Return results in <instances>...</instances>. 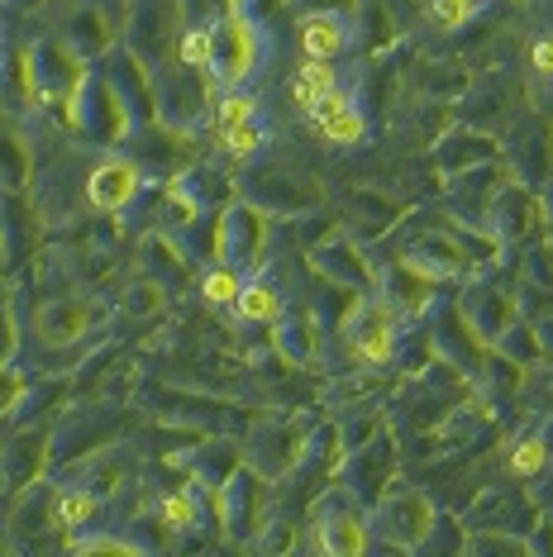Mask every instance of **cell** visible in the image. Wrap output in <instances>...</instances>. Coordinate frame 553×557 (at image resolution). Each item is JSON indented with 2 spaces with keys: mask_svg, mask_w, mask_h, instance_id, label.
Masks as SVG:
<instances>
[{
  "mask_svg": "<svg viewBox=\"0 0 553 557\" xmlns=\"http://www.w3.org/2000/svg\"><path fill=\"white\" fill-rule=\"evenodd\" d=\"M216 58V34H206V29H192L182 39V62L186 67H206V62Z\"/></svg>",
  "mask_w": 553,
  "mask_h": 557,
  "instance_id": "obj_13",
  "label": "cell"
},
{
  "mask_svg": "<svg viewBox=\"0 0 553 557\" xmlns=\"http://www.w3.org/2000/svg\"><path fill=\"white\" fill-rule=\"evenodd\" d=\"M77 548L82 553H124V543L120 539H82Z\"/></svg>",
  "mask_w": 553,
  "mask_h": 557,
  "instance_id": "obj_17",
  "label": "cell"
},
{
  "mask_svg": "<svg viewBox=\"0 0 553 557\" xmlns=\"http://www.w3.org/2000/svg\"><path fill=\"white\" fill-rule=\"evenodd\" d=\"M224 144H230V153L248 158V153H254V148L262 144V129H258L254 120H248V124H238V129H230V134H224Z\"/></svg>",
  "mask_w": 553,
  "mask_h": 557,
  "instance_id": "obj_15",
  "label": "cell"
},
{
  "mask_svg": "<svg viewBox=\"0 0 553 557\" xmlns=\"http://www.w3.org/2000/svg\"><path fill=\"white\" fill-rule=\"evenodd\" d=\"M354 352H358V362H368V367L392 362L396 329H392V314H386L382 306H368V310L358 314V324H354Z\"/></svg>",
  "mask_w": 553,
  "mask_h": 557,
  "instance_id": "obj_2",
  "label": "cell"
},
{
  "mask_svg": "<svg viewBox=\"0 0 553 557\" xmlns=\"http://www.w3.org/2000/svg\"><path fill=\"white\" fill-rule=\"evenodd\" d=\"M300 48H306V58H324L330 62L339 48H344V24L334 15H310L300 24Z\"/></svg>",
  "mask_w": 553,
  "mask_h": 557,
  "instance_id": "obj_4",
  "label": "cell"
},
{
  "mask_svg": "<svg viewBox=\"0 0 553 557\" xmlns=\"http://www.w3.org/2000/svg\"><path fill=\"white\" fill-rule=\"evenodd\" d=\"M200 296L210 300V306H234V296H238V276L230 268H210L206 272V282H200Z\"/></svg>",
  "mask_w": 553,
  "mask_h": 557,
  "instance_id": "obj_8",
  "label": "cell"
},
{
  "mask_svg": "<svg viewBox=\"0 0 553 557\" xmlns=\"http://www.w3.org/2000/svg\"><path fill=\"white\" fill-rule=\"evenodd\" d=\"M138 191V172L130 162H106V168H96V176L86 182V200H91L96 210H124Z\"/></svg>",
  "mask_w": 553,
  "mask_h": 557,
  "instance_id": "obj_3",
  "label": "cell"
},
{
  "mask_svg": "<svg viewBox=\"0 0 553 557\" xmlns=\"http://www.w3.org/2000/svg\"><path fill=\"white\" fill-rule=\"evenodd\" d=\"M472 15V0H430V20L439 29H458Z\"/></svg>",
  "mask_w": 553,
  "mask_h": 557,
  "instance_id": "obj_14",
  "label": "cell"
},
{
  "mask_svg": "<svg viewBox=\"0 0 553 557\" xmlns=\"http://www.w3.org/2000/svg\"><path fill=\"white\" fill-rule=\"evenodd\" d=\"M530 58H534V72H544V77H553V39H539Z\"/></svg>",
  "mask_w": 553,
  "mask_h": 557,
  "instance_id": "obj_16",
  "label": "cell"
},
{
  "mask_svg": "<svg viewBox=\"0 0 553 557\" xmlns=\"http://www.w3.org/2000/svg\"><path fill=\"white\" fill-rule=\"evenodd\" d=\"M158 519H162L168 529H192V524H196L192 496H162V500H158Z\"/></svg>",
  "mask_w": 553,
  "mask_h": 557,
  "instance_id": "obj_11",
  "label": "cell"
},
{
  "mask_svg": "<svg viewBox=\"0 0 553 557\" xmlns=\"http://www.w3.org/2000/svg\"><path fill=\"white\" fill-rule=\"evenodd\" d=\"M310 120H316V134L324 138V144H358L362 138V115L354 110V100L339 91V86L316 100Z\"/></svg>",
  "mask_w": 553,
  "mask_h": 557,
  "instance_id": "obj_1",
  "label": "cell"
},
{
  "mask_svg": "<svg viewBox=\"0 0 553 557\" xmlns=\"http://www.w3.org/2000/svg\"><path fill=\"white\" fill-rule=\"evenodd\" d=\"M254 120V100L248 96H224L220 100V110H216V129L220 134H230V129H238V124H248Z\"/></svg>",
  "mask_w": 553,
  "mask_h": 557,
  "instance_id": "obj_10",
  "label": "cell"
},
{
  "mask_svg": "<svg viewBox=\"0 0 553 557\" xmlns=\"http://www.w3.org/2000/svg\"><path fill=\"white\" fill-rule=\"evenodd\" d=\"M234 314L244 324H268L282 314V296L268 286V282H254V286H238V296H234Z\"/></svg>",
  "mask_w": 553,
  "mask_h": 557,
  "instance_id": "obj_5",
  "label": "cell"
},
{
  "mask_svg": "<svg viewBox=\"0 0 553 557\" xmlns=\"http://www.w3.org/2000/svg\"><path fill=\"white\" fill-rule=\"evenodd\" d=\"M362 548V529L354 519H330L324 524V553H358Z\"/></svg>",
  "mask_w": 553,
  "mask_h": 557,
  "instance_id": "obj_9",
  "label": "cell"
},
{
  "mask_svg": "<svg viewBox=\"0 0 553 557\" xmlns=\"http://www.w3.org/2000/svg\"><path fill=\"white\" fill-rule=\"evenodd\" d=\"M53 515H58V524H62V529H82L86 519L96 515L91 491H62L58 505H53Z\"/></svg>",
  "mask_w": 553,
  "mask_h": 557,
  "instance_id": "obj_7",
  "label": "cell"
},
{
  "mask_svg": "<svg viewBox=\"0 0 553 557\" xmlns=\"http://www.w3.org/2000/svg\"><path fill=\"white\" fill-rule=\"evenodd\" d=\"M544 458H549L544 443H539V438H525L520 448L511 453V462H506V467H511L515 476H530V472H539V467H544Z\"/></svg>",
  "mask_w": 553,
  "mask_h": 557,
  "instance_id": "obj_12",
  "label": "cell"
},
{
  "mask_svg": "<svg viewBox=\"0 0 553 557\" xmlns=\"http://www.w3.org/2000/svg\"><path fill=\"white\" fill-rule=\"evenodd\" d=\"M334 67L324 58H306V67L296 72V82H292V100L300 110H316V100L324 96V91H334Z\"/></svg>",
  "mask_w": 553,
  "mask_h": 557,
  "instance_id": "obj_6",
  "label": "cell"
}]
</instances>
